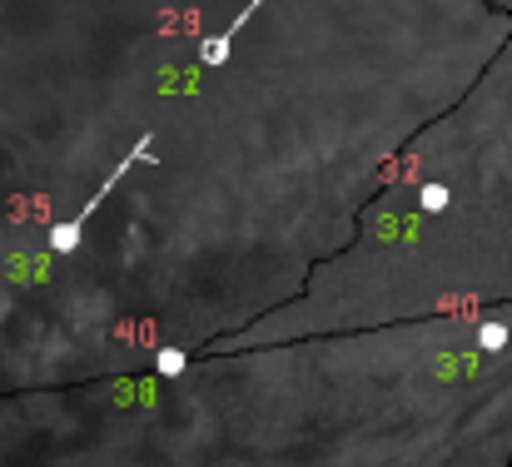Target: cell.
Here are the masks:
<instances>
[{
	"mask_svg": "<svg viewBox=\"0 0 512 467\" xmlns=\"http://www.w3.org/2000/svg\"><path fill=\"white\" fill-rule=\"evenodd\" d=\"M140 159H150V135H145V140H140V145H135L130 155H125L120 164H115V169H110V174H105V184H100V189H95V194L85 199V209H75V214H70L65 224H55V229H50V249H55V254H70V249L80 244V234H85L90 214H95V209H100V204H105V199L115 194V184H120V179H125V174H130V169H135Z\"/></svg>",
	"mask_w": 512,
	"mask_h": 467,
	"instance_id": "1",
	"label": "cell"
},
{
	"mask_svg": "<svg viewBox=\"0 0 512 467\" xmlns=\"http://www.w3.org/2000/svg\"><path fill=\"white\" fill-rule=\"evenodd\" d=\"M259 5H264V0H249V5H244V10H239V15H234V20L219 30V35H209V40L199 45V65H224V60H229V45H234V35H239V30L254 20V10H259Z\"/></svg>",
	"mask_w": 512,
	"mask_h": 467,
	"instance_id": "2",
	"label": "cell"
}]
</instances>
